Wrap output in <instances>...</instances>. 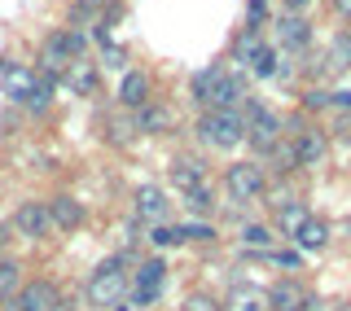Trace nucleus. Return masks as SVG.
Wrapping results in <instances>:
<instances>
[{"label":"nucleus","mask_w":351,"mask_h":311,"mask_svg":"<svg viewBox=\"0 0 351 311\" xmlns=\"http://www.w3.org/2000/svg\"><path fill=\"white\" fill-rule=\"evenodd\" d=\"M277 71H281V53L277 49H263L255 62H250V75L255 79H277Z\"/></svg>","instance_id":"28"},{"label":"nucleus","mask_w":351,"mask_h":311,"mask_svg":"<svg viewBox=\"0 0 351 311\" xmlns=\"http://www.w3.org/2000/svg\"><path fill=\"white\" fill-rule=\"evenodd\" d=\"M18 263L14 259H0V303H5V298H14V290H18Z\"/></svg>","instance_id":"30"},{"label":"nucleus","mask_w":351,"mask_h":311,"mask_svg":"<svg viewBox=\"0 0 351 311\" xmlns=\"http://www.w3.org/2000/svg\"><path fill=\"white\" fill-rule=\"evenodd\" d=\"M285 5V14H299V18H307V9H312V0H281Z\"/></svg>","instance_id":"40"},{"label":"nucleus","mask_w":351,"mask_h":311,"mask_svg":"<svg viewBox=\"0 0 351 311\" xmlns=\"http://www.w3.org/2000/svg\"><path fill=\"white\" fill-rule=\"evenodd\" d=\"M101 9H106V0H75L71 18H75V22H88L93 14H101Z\"/></svg>","instance_id":"36"},{"label":"nucleus","mask_w":351,"mask_h":311,"mask_svg":"<svg viewBox=\"0 0 351 311\" xmlns=\"http://www.w3.org/2000/svg\"><path fill=\"white\" fill-rule=\"evenodd\" d=\"M14 232H18V237H31V241L49 237V232H53L49 206H44V202H22V206L14 210Z\"/></svg>","instance_id":"10"},{"label":"nucleus","mask_w":351,"mask_h":311,"mask_svg":"<svg viewBox=\"0 0 351 311\" xmlns=\"http://www.w3.org/2000/svg\"><path fill=\"white\" fill-rule=\"evenodd\" d=\"M197 140L211 149H237L246 140V127H241L237 110H202L197 119Z\"/></svg>","instance_id":"3"},{"label":"nucleus","mask_w":351,"mask_h":311,"mask_svg":"<svg viewBox=\"0 0 351 311\" xmlns=\"http://www.w3.org/2000/svg\"><path fill=\"white\" fill-rule=\"evenodd\" d=\"M263 298H268V311H303L307 290H303V281H294V276H281Z\"/></svg>","instance_id":"14"},{"label":"nucleus","mask_w":351,"mask_h":311,"mask_svg":"<svg viewBox=\"0 0 351 311\" xmlns=\"http://www.w3.org/2000/svg\"><path fill=\"white\" fill-rule=\"evenodd\" d=\"M219 311H268V298H263V290H255V285H233L224 298H219Z\"/></svg>","instance_id":"19"},{"label":"nucleus","mask_w":351,"mask_h":311,"mask_svg":"<svg viewBox=\"0 0 351 311\" xmlns=\"http://www.w3.org/2000/svg\"><path fill=\"white\" fill-rule=\"evenodd\" d=\"M268 166H272V175H290V171H299V162H294V140H277V149L268 153Z\"/></svg>","instance_id":"27"},{"label":"nucleus","mask_w":351,"mask_h":311,"mask_svg":"<svg viewBox=\"0 0 351 311\" xmlns=\"http://www.w3.org/2000/svg\"><path fill=\"white\" fill-rule=\"evenodd\" d=\"M325 153H329V136L321 127H307L294 136V162H299V171H316L325 162Z\"/></svg>","instance_id":"8"},{"label":"nucleus","mask_w":351,"mask_h":311,"mask_svg":"<svg viewBox=\"0 0 351 311\" xmlns=\"http://www.w3.org/2000/svg\"><path fill=\"white\" fill-rule=\"evenodd\" d=\"M49 311H75V303H71V298H58V303H53Z\"/></svg>","instance_id":"42"},{"label":"nucleus","mask_w":351,"mask_h":311,"mask_svg":"<svg viewBox=\"0 0 351 311\" xmlns=\"http://www.w3.org/2000/svg\"><path fill=\"white\" fill-rule=\"evenodd\" d=\"M62 79H66V88H71L75 97H93V92H97V84H101V75H97V66H93V62H84V58H80V62L66 66Z\"/></svg>","instance_id":"20"},{"label":"nucleus","mask_w":351,"mask_h":311,"mask_svg":"<svg viewBox=\"0 0 351 311\" xmlns=\"http://www.w3.org/2000/svg\"><path fill=\"white\" fill-rule=\"evenodd\" d=\"M101 62L110 71H128V49H119V44H101Z\"/></svg>","instance_id":"34"},{"label":"nucleus","mask_w":351,"mask_h":311,"mask_svg":"<svg viewBox=\"0 0 351 311\" xmlns=\"http://www.w3.org/2000/svg\"><path fill=\"white\" fill-rule=\"evenodd\" d=\"M0 88H5V97L9 101H27V92L36 88V71L31 66H22V62H0Z\"/></svg>","instance_id":"11"},{"label":"nucleus","mask_w":351,"mask_h":311,"mask_svg":"<svg viewBox=\"0 0 351 311\" xmlns=\"http://www.w3.org/2000/svg\"><path fill=\"white\" fill-rule=\"evenodd\" d=\"M241 114V127H246V145L255 153H272L281 140V114L277 110H268L259 101V97H246V105L237 110Z\"/></svg>","instance_id":"1"},{"label":"nucleus","mask_w":351,"mask_h":311,"mask_svg":"<svg viewBox=\"0 0 351 311\" xmlns=\"http://www.w3.org/2000/svg\"><path fill=\"white\" fill-rule=\"evenodd\" d=\"M246 18H250L246 27H259V22L268 18V0H250V5H246Z\"/></svg>","instance_id":"38"},{"label":"nucleus","mask_w":351,"mask_h":311,"mask_svg":"<svg viewBox=\"0 0 351 311\" xmlns=\"http://www.w3.org/2000/svg\"><path fill=\"white\" fill-rule=\"evenodd\" d=\"M329 110H351V88H334L329 92Z\"/></svg>","instance_id":"39"},{"label":"nucleus","mask_w":351,"mask_h":311,"mask_svg":"<svg viewBox=\"0 0 351 311\" xmlns=\"http://www.w3.org/2000/svg\"><path fill=\"white\" fill-rule=\"evenodd\" d=\"M180 237L184 241H215V224H206V219H189V224H180Z\"/></svg>","instance_id":"32"},{"label":"nucleus","mask_w":351,"mask_h":311,"mask_svg":"<svg viewBox=\"0 0 351 311\" xmlns=\"http://www.w3.org/2000/svg\"><path fill=\"white\" fill-rule=\"evenodd\" d=\"M171 184L180 188V193H193L197 184H206V162L193 158V153H184V158L171 162Z\"/></svg>","instance_id":"18"},{"label":"nucleus","mask_w":351,"mask_h":311,"mask_svg":"<svg viewBox=\"0 0 351 311\" xmlns=\"http://www.w3.org/2000/svg\"><path fill=\"white\" fill-rule=\"evenodd\" d=\"M167 215H171V202H167V193L162 188H136V219L141 224H167Z\"/></svg>","instance_id":"13"},{"label":"nucleus","mask_w":351,"mask_h":311,"mask_svg":"<svg viewBox=\"0 0 351 311\" xmlns=\"http://www.w3.org/2000/svg\"><path fill=\"white\" fill-rule=\"evenodd\" d=\"M268 259L277 263V268H285V272H299V268H303V254H299V250H272Z\"/></svg>","instance_id":"35"},{"label":"nucleus","mask_w":351,"mask_h":311,"mask_svg":"<svg viewBox=\"0 0 351 311\" xmlns=\"http://www.w3.org/2000/svg\"><path fill=\"white\" fill-rule=\"evenodd\" d=\"M303 110H329V88H307V92H303Z\"/></svg>","instance_id":"37"},{"label":"nucleus","mask_w":351,"mask_h":311,"mask_svg":"<svg viewBox=\"0 0 351 311\" xmlns=\"http://www.w3.org/2000/svg\"><path fill=\"white\" fill-rule=\"evenodd\" d=\"M5 241H9V228H5V219H0V246H5Z\"/></svg>","instance_id":"44"},{"label":"nucleus","mask_w":351,"mask_h":311,"mask_svg":"<svg viewBox=\"0 0 351 311\" xmlns=\"http://www.w3.org/2000/svg\"><path fill=\"white\" fill-rule=\"evenodd\" d=\"M334 14L338 18H351V0H334Z\"/></svg>","instance_id":"41"},{"label":"nucleus","mask_w":351,"mask_h":311,"mask_svg":"<svg viewBox=\"0 0 351 311\" xmlns=\"http://www.w3.org/2000/svg\"><path fill=\"white\" fill-rule=\"evenodd\" d=\"M246 105V79L233 71H224L211 88V97H206V110H241Z\"/></svg>","instance_id":"9"},{"label":"nucleus","mask_w":351,"mask_h":311,"mask_svg":"<svg viewBox=\"0 0 351 311\" xmlns=\"http://www.w3.org/2000/svg\"><path fill=\"white\" fill-rule=\"evenodd\" d=\"M263 49H268V44H263V31L259 27H241L237 36H233V62L237 66H250Z\"/></svg>","instance_id":"21"},{"label":"nucleus","mask_w":351,"mask_h":311,"mask_svg":"<svg viewBox=\"0 0 351 311\" xmlns=\"http://www.w3.org/2000/svg\"><path fill=\"white\" fill-rule=\"evenodd\" d=\"M325 71H334V75H343L351 71V31H338L334 40H329V49H325Z\"/></svg>","instance_id":"23"},{"label":"nucleus","mask_w":351,"mask_h":311,"mask_svg":"<svg viewBox=\"0 0 351 311\" xmlns=\"http://www.w3.org/2000/svg\"><path fill=\"white\" fill-rule=\"evenodd\" d=\"M343 232H347V237H351V219H347V228H343Z\"/></svg>","instance_id":"45"},{"label":"nucleus","mask_w":351,"mask_h":311,"mask_svg":"<svg viewBox=\"0 0 351 311\" xmlns=\"http://www.w3.org/2000/svg\"><path fill=\"white\" fill-rule=\"evenodd\" d=\"M132 119H123V114H114V119H106V136H110V145H128V136H132Z\"/></svg>","instance_id":"31"},{"label":"nucleus","mask_w":351,"mask_h":311,"mask_svg":"<svg viewBox=\"0 0 351 311\" xmlns=\"http://www.w3.org/2000/svg\"><path fill=\"white\" fill-rule=\"evenodd\" d=\"M53 88H58V79H49V75H36V88L27 92V101H22V105H27L31 114H44V110L53 105Z\"/></svg>","instance_id":"24"},{"label":"nucleus","mask_w":351,"mask_h":311,"mask_svg":"<svg viewBox=\"0 0 351 311\" xmlns=\"http://www.w3.org/2000/svg\"><path fill=\"white\" fill-rule=\"evenodd\" d=\"M149 97V75L145 71H123V79H119V105L123 110H141Z\"/></svg>","instance_id":"17"},{"label":"nucleus","mask_w":351,"mask_h":311,"mask_svg":"<svg viewBox=\"0 0 351 311\" xmlns=\"http://www.w3.org/2000/svg\"><path fill=\"white\" fill-rule=\"evenodd\" d=\"M58 285L53 281H31V285H22V294H14V298H5V311H49L53 303H58Z\"/></svg>","instance_id":"7"},{"label":"nucleus","mask_w":351,"mask_h":311,"mask_svg":"<svg viewBox=\"0 0 351 311\" xmlns=\"http://www.w3.org/2000/svg\"><path fill=\"white\" fill-rule=\"evenodd\" d=\"M272 246H277V232L268 224H241V250L246 254H263V259H268Z\"/></svg>","instance_id":"22"},{"label":"nucleus","mask_w":351,"mask_h":311,"mask_svg":"<svg viewBox=\"0 0 351 311\" xmlns=\"http://www.w3.org/2000/svg\"><path fill=\"white\" fill-rule=\"evenodd\" d=\"M44 206H49V224H53V228H62V232H71V228H80V224H84V206L75 202L71 193L49 197Z\"/></svg>","instance_id":"16"},{"label":"nucleus","mask_w":351,"mask_h":311,"mask_svg":"<svg viewBox=\"0 0 351 311\" xmlns=\"http://www.w3.org/2000/svg\"><path fill=\"white\" fill-rule=\"evenodd\" d=\"M184 210H189L193 219H206L215 210V188L211 184H197L193 193H184Z\"/></svg>","instance_id":"26"},{"label":"nucleus","mask_w":351,"mask_h":311,"mask_svg":"<svg viewBox=\"0 0 351 311\" xmlns=\"http://www.w3.org/2000/svg\"><path fill=\"white\" fill-rule=\"evenodd\" d=\"M171 123H176V110L162 105V101H145L132 114V127L145 132V136H162V132H171Z\"/></svg>","instance_id":"12"},{"label":"nucleus","mask_w":351,"mask_h":311,"mask_svg":"<svg viewBox=\"0 0 351 311\" xmlns=\"http://www.w3.org/2000/svg\"><path fill=\"white\" fill-rule=\"evenodd\" d=\"M294 246L299 250H307V254H321L329 241H334V228H329V219H321V215H307V224L294 232Z\"/></svg>","instance_id":"15"},{"label":"nucleus","mask_w":351,"mask_h":311,"mask_svg":"<svg viewBox=\"0 0 351 311\" xmlns=\"http://www.w3.org/2000/svg\"><path fill=\"white\" fill-rule=\"evenodd\" d=\"M149 241H154L158 250H167V246H184L180 224H154V228H149Z\"/></svg>","instance_id":"29"},{"label":"nucleus","mask_w":351,"mask_h":311,"mask_svg":"<svg viewBox=\"0 0 351 311\" xmlns=\"http://www.w3.org/2000/svg\"><path fill=\"white\" fill-rule=\"evenodd\" d=\"M180 311H219V298H211L206 290H197V294L184 298V307H180Z\"/></svg>","instance_id":"33"},{"label":"nucleus","mask_w":351,"mask_h":311,"mask_svg":"<svg viewBox=\"0 0 351 311\" xmlns=\"http://www.w3.org/2000/svg\"><path fill=\"white\" fill-rule=\"evenodd\" d=\"M224 75V66H202V71L189 79V92H193V101L206 110V97H211V88H215V79Z\"/></svg>","instance_id":"25"},{"label":"nucleus","mask_w":351,"mask_h":311,"mask_svg":"<svg viewBox=\"0 0 351 311\" xmlns=\"http://www.w3.org/2000/svg\"><path fill=\"white\" fill-rule=\"evenodd\" d=\"M307 202L303 197H290V193H272V224H277L281 237H294L303 224H307Z\"/></svg>","instance_id":"5"},{"label":"nucleus","mask_w":351,"mask_h":311,"mask_svg":"<svg viewBox=\"0 0 351 311\" xmlns=\"http://www.w3.org/2000/svg\"><path fill=\"white\" fill-rule=\"evenodd\" d=\"M347 22H351V18H347ZM347 31H351V27H347Z\"/></svg>","instance_id":"46"},{"label":"nucleus","mask_w":351,"mask_h":311,"mask_svg":"<svg viewBox=\"0 0 351 311\" xmlns=\"http://www.w3.org/2000/svg\"><path fill=\"white\" fill-rule=\"evenodd\" d=\"M272 27H277V49L281 53H307V49H312V22H307V18L281 14Z\"/></svg>","instance_id":"6"},{"label":"nucleus","mask_w":351,"mask_h":311,"mask_svg":"<svg viewBox=\"0 0 351 311\" xmlns=\"http://www.w3.org/2000/svg\"><path fill=\"white\" fill-rule=\"evenodd\" d=\"M123 254H114V259H106V263H97L93 268V276H88V303L93 307H101V311H110L119 303V298H128V272H123Z\"/></svg>","instance_id":"2"},{"label":"nucleus","mask_w":351,"mask_h":311,"mask_svg":"<svg viewBox=\"0 0 351 311\" xmlns=\"http://www.w3.org/2000/svg\"><path fill=\"white\" fill-rule=\"evenodd\" d=\"M224 188L233 202H259L263 193H268V171H263V162L246 158V162H228L224 166Z\"/></svg>","instance_id":"4"},{"label":"nucleus","mask_w":351,"mask_h":311,"mask_svg":"<svg viewBox=\"0 0 351 311\" xmlns=\"http://www.w3.org/2000/svg\"><path fill=\"white\" fill-rule=\"evenodd\" d=\"M110 311H136V307H132V298H119V303L110 307Z\"/></svg>","instance_id":"43"}]
</instances>
